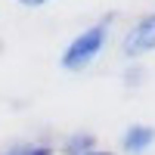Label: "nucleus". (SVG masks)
<instances>
[{"instance_id": "nucleus-1", "label": "nucleus", "mask_w": 155, "mask_h": 155, "mask_svg": "<svg viewBox=\"0 0 155 155\" xmlns=\"http://www.w3.org/2000/svg\"><path fill=\"white\" fill-rule=\"evenodd\" d=\"M106 37H109V25H106V22H99V25H93V28L81 31V34L65 47V53H62V68H65V71H81V68H87L90 62L102 53Z\"/></svg>"}, {"instance_id": "nucleus-2", "label": "nucleus", "mask_w": 155, "mask_h": 155, "mask_svg": "<svg viewBox=\"0 0 155 155\" xmlns=\"http://www.w3.org/2000/svg\"><path fill=\"white\" fill-rule=\"evenodd\" d=\"M155 50V16H146L143 22H137L124 37V53L127 56H143Z\"/></svg>"}, {"instance_id": "nucleus-3", "label": "nucleus", "mask_w": 155, "mask_h": 155, "mask_svg": "<svg viewBox=\"0 0 155 155\" xmlns=\"http://www.w3.org/2000/svg\"><path fill=\"white\" fill-rule=\"evenodd\" d=\"M152 143H155V130L146 127V124H130L124 130V140H121V146L130 152V155H143Z\"/></svg>"}, {"instance_id": "nucleus-4", "label": "nucleus", "mask_w": 155, "mask_h": 155, "mask_svg": "<svg viewBox=\"0 0 155 155\" xmlns=\"http://www.w3.org/2000/svg\"><path fill=\"white\" fill-rule=\"evenodd\" d=\"M22 155H53V149H47V146H31V149H25Z\"/></svg>"}, {"instance_id": "nucleus-5", "label": "nucleus", "mask_w": 155, "mask_h": 155, "mask_svg": "<svg viewBox=\"0 0 155 155\" xmlns=\"http://www.w3.org/2000/svg\"><path fill=\"white\" fill-rule=\"evenodd\" d=\"M22 6H44V3H50V0H19Z\"/></svg>"}, {"instance_id": "nucleus-6", "label": "nucleus", "mask_w": 155, "mask_h": 155, "mask_svg": "<svg viewBox=\"0 0 155 155\" xmlns=\"http://www.w3.org/2000/svg\"><path fill=\"white\" fill-rule=\"evenodd\" d=\"M9 155H22V152H9Z\"/></svg>"}]
</instances>
